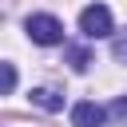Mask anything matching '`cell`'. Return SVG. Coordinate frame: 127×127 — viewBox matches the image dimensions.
I'll return each mask as SVG.
<instances>
[{"mask_svg": "<svg viewBox=\"0 0 127 127\" xmlns=\"http://www.w3.org/2000/svg\"><path fill=\"white\" fill-rule=\"evenodd\" d=\"M111 52H115V60H123V64H127V40H115V48H111Z\"/></svg>", "mask_w": 127, "mask_h": 127, "instance_id": "obj_8", "label": "cell"}, {"mask_svg": "<svg viewBox=\"0 0 127 127\" xmlns=\"http://www.w3.org/2000/svg\"><path fill=\"white\" fill-rule=\"evenodd\" d=\"M107 115H111V119H119V123H127V95H119V99H111V107H107Z\"/></svg>", "mask_w": 127, "mask_h": 127, "instance_id": "obj_6", "label": "cell"}, {"mask_svg": "<svg viewBox=\"0 0 127 127\" xmlns=\"http://www.w3.org/2000/svg\"><path fill=\"white\" fill-rule=\"evenodd\" d=\"M103 119H107V107H99L91 99H79L71 107V123L75 127H103Z\"/></svg>", "mask_w": 127, "mask_h": 127, "instance_id": "obj_3", "label": "cell"}, {"mask_svg": "<svg viewBox=\"0 0 127 127\" xmlns=\"http://www.w3.org/2000/svg\"><path fill=\"white\" fill-rule=\"evenodd\" d=\"M67 60H71V67H75V71H83V67L91 64V56H87V48H67Z\"/></svg>", "mask_w": 127, "mask_h": 127, "instance_id": "obj_5", "label": "cell"}, {"mask_svg": "<svg viewBox=\"0 0 127 127\" xmlns=\"http://www.w3.org/2000/svg\"><path fill=\"white\" fill-rule=\"evenodd\" d=\"M12 87H16V67L4 64V91H12Z\"/></svg>", "mask_w": 127, "mask_h": 127, "instance_id": "obj_7", "label": "cell"}, {"mask_svg": "<svg viewBox=\"0 0 127 127\" xmlns=\"http://www.w3.org/2000/svg\"><path fill=\"white\" fill-rule=\"evenodd\" d=\"M28 36H32V44H44V48H52V44H64V24L56 20V16H48V12H36V16H28Z\"/></svg>", "mask_w": 127, "mask_h": 127, "instance_id": "obj_1", "label": "cell"}, {"mask_svg": "<svg viewBox=\"0 0 127 127\" xmlns=\"http://www.w3.org/2000/svg\"><path fill=\"white\" fill-rule=\"evenodd\" d=\"M32 103L44 107V111H60V107H64V95L52 91V87H36V91H32Z\"/></svg>", "mask_w": 127, "mask_h": 127, "instance_id": "obj_4", "label": "cell"}, {"mask_svg": "<svg viewBox=\"0 0 127 127\" xmlns=\"http://www.w3.org/2000/svg\"><path fill=\"white\" fill-rule=\"evenodd\" d=\"M79 32L87 40H99V36H111V12L107 4H87L79 12Z\"/></svg>", "mask_w": 127, "mask_h": 127, "instance_id": "obj_2", "label": "cell"}]
</instances>
